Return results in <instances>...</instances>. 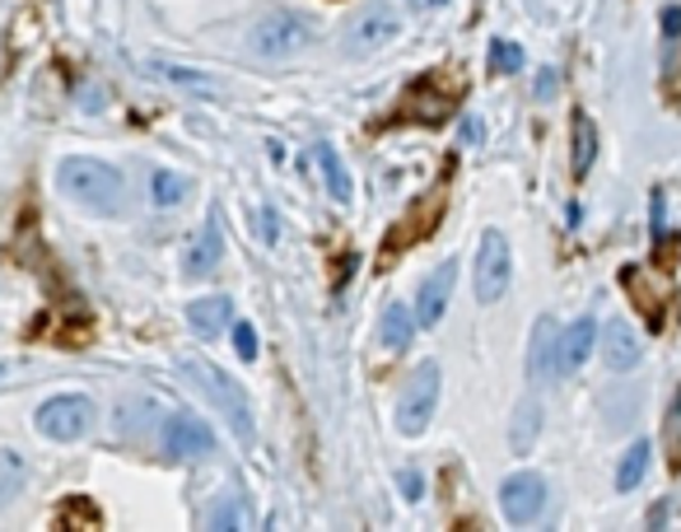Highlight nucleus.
<instances>
[{
	"mask_svg": "<svg viewBox=\"0 0 681 532\" xmlns=\"http://www.w3.org/2000/svg\"><path fill=\"white\" fill-rule=\"evenodd\" d=\"M57 192L90 215H117L121 201H127L121 174L113 164L94 159V154H71V159L57 164Z\"/></svg>",
	"mask_w": 681,
	"mask_h": 532,
	"instance_id": "obj_1",
	"label": "nucleus"
},
{
	"mask_svg": "<svg viewBox=\"0 0 681 532\" xmlns=\"http://www.w3.org/2000/svg\"><path fill=\"white\" fill-rule=\"evenodd\" d=\"M308 43H313V20L304 10H294V5H271L253 24V33H248L253 57H267V61L294 57V51H304Z\"/></svg>",
	"mask_w": 681,
	"mask_h": 532,
	"instance_id": "obj_2",
	"label": "nucleus"
},
{
	"mask_svg": "<svg viewBox=\"0 0 681 532\" xmlns=\"http://www.w3.org/2000/svg\"><path fill=\"white\" fill-rule=\"evenodd\" d=\"M187 379H197V383H201V392L220 406V416L234 425V435H238L243 444H248V439L257 435L253 398L243 392V383H238V379H230V374L215 369V365H206V359H191V365H187Z\"/></svg>",
	"mask_w": 681,
	"mask_h": 532,
	"instance_id": "obj_3",
	"label": "nucleus"
},
{
	"mask_svg": "<svg viewBox=\"0 0 681 532\" xmlns=\"http://www.w3.org/2000/svg\"><path fill=\"white\" fill-rule=\"evenodd\" d=\"M439 392H444V374L434 359H425L421 369L407 379V388H401V398H397V430L415 439L430 425L434 416V406H439Z\"/></svg>",
	"mask_w": 681,
	"mask_h": 532,
	"instance_id": "obj_4",
	"label": "nucleus"
},
{
	"mask_svg": "<svg viewBox=\"0 0 681 532\" xmlns=\"http://www.w3.org/2000/svg\"><path fill=\"white\" fill-rule=\"evenodd\" d=\"M33 425H38V435L57 439V444H75L80 435H90L94 402L80 398V392H57V398H47L38 411H33Z\"/></svg>",
	"mask_w": 681,
	"mask_h": 532,
	"instance_id": "obj_5",
	"label": "nucleus"
},
{
	"mask_svg": "<svg viewBox=\"0 0 681 532\" xmlns=\"http://www.w3.org/2000/svg\"><path fill=\"white\" fill-rule=\"evenodd\" d=\"M453 103H458V90L444 80V71H430V75L415 80L407 94H401V103H397L392 117H388V127L392 122H407V117H421V122L439 127V122H448Z\"/></svg>",
	"mask_w": 681,
	"mask_h": 532,
	"instance_id": "obj_6",
	"label": "nucleus"
},
{
	"mask_svg": "<svg viewBox=\"0 0 681 532\" xmlns=\"http://www.w3.org/2000/svg\"><path fill=\"white\" fill-rule=\"evenodd\" d=\"M471 281H477V299L481 304H495L509 295V281H514V252H509V238L500 229H485L481 244H477V271H471Z\"/></svg>",
	"mask_w": 681,
	"mask_h": 532,
	"instance_id": "obj_7",
	"label": "nucleus"
},
{
	"mask_svg": "<svg viewBox=\"0 0 681 532\" xmlns=\"http://www.w3.org/2000/svg\"><path fill=\"white\" fill-rule=\"evenodd\" d=\"M164 453L173 462H197L215 453V430L191 411H168L164 416Z\"/></svg>",
	"mask_w": 681,
	"mask_h": 532,
	"instance_id": "obj_8",
	"label": "nucleus"
},
{
	"mask_svg": "<svg viewBox=\"0 0 681 532\" xmlns=\"http://www.w3.org/2000/svg\"><path fill=\"white\" fill-rule=\"evenodd\" d=\"M397 33H401L397 10L383 5V0H374V5H364L351 20V28H345V51H351V57H369V51L388 47Z\"/></svg>",
	"mask_w": 681,
	"mask_h": 532,
	"instance_id": "obj_9",
	"label": "nucleus"
},
{
	"mask_svg": "<svg viewBox=\"0 0 681 532\" xmlns=\"http://www.w3.org/2000/svg\"><path fill=\"white\" fill-rule=\"evenodd\" d=\"M500 509H504V519H509L514 528L537 523L541 509H547V482H541L537 472H514V476H504V486H500Z\"/></svg>",
	"mask_w": 681,
	"mask_h": 532,
	"instance_id": "obj_10",
	"label": "nucleus"
},
{
	"mask_svg": "<svg viewBox=\"0 0 681 532\" xmlns=\"http://www.w3.org/2000/svg\"><path fill=\"white\" fill-rule=\"evenodd\" d=\"M220 262H224V234H220V211H211L206 225L197 229V238H191L187 252H183V271L191 281H206V276H215Z\"/></svg>",
	"mask_w": 681,
	"mask_h": 532,
	"instance_id": "obj_11",
	"label": "nucleus"
},
{
	"mask_svg": "<svg viewBox=\"0 0 681 532\" xmlns=\"http://www.w3.org/2000/svg\"><path fill=\"white\" fill-rule=\"evenodd\" d=\"M453 285H458V262H439L425 276V285L415 289V328H434L444 318V308L453 299Z\"/></svg>",
	"mask_w": 681,
	"mask_h": 532,
	"instance_id": "obj_12",
	"label": "nucleus"
},
{
	"mask_svg": "<svg viewBox=\"0 0 681 532\" xmlns=\"http://www.w3.org/2000/svg\"><path fill=\"white\" fill-rule=\"evenodd\" d=\"M621 285L635 295V308L644 314V322H649V332H658L662 318H668V285H658V276L649 267H625Z\"/></svg>",
	"mask_w": 681,
	"mask_h": 532,
	"instance_id": "obj_13",
	"label": "nucleus"
},
{
	"mask_svg": "<svg viewBox=\"0 0 681 532\" xmlns=\"http://www.w3.org/2000/svg\"><path fill=\"white\" fill-rule=\"evenodd\" d=\"M555 346H561V328H555V318H547L541 314L537 318V328H532V336H528V383H551L555 379Z\"/></svg>",
	"mask_w": 681,
	"mask_h": 532,
	"instance_id": "obj_14",
	"label": "nucleus"
},
{
	"mask_svg": "<svg viewBox=\"0 0 681 532\" xmlns=\"http://www.w3.org/2000/svg\"><path fill=\"white\" fill-rule=\"evenodd\" d=\"M592 346H598V318H574L561 332V346H555V374H579Z\"/></svg>",
	"mask_w": 681,
	"mask_h": 532,
	"instance_id": "obj_15",
	"label": "nucleus"
},
{
	"mask_svg": "<svg viewBox=\"0 0 681 532\" xmlns=\"http://www.w3.org/2000/svg\"><path fill=\"white\" fill-rule=\"evenodd\" d=\"M598 336H602V365H607L611 374H631V369L639 365V336H635L631 322L611 318Z\"/></svg>",
	"mask_w": 681,
	"mask_h": 532,
	"instance_id": "obj_16",
	"label": "nucleus"
},
{
	"mask_svg": "<svg viewBox=\"0 0 681 532\" xmlns=\"http://www.w3.org/2000/svg\"><path fill=\"white\" fill-rule=\"evenodd\" d=\"M187 322H191V332H197L201 341H220L224 328L234 322V299H230V295L191 299V304H187Z\"/></svg>",
	"mask_w": 681,
	"mask_h": 532,
	"instance_id": "obj_17",
	"label": "nucleus"
},
{
	"mask_svg": "<svg viewBox=\"0 0 681 532\" xmlns=\"http://www.w3.org/2000/svg\"><path fill=\"white\" fill-rule=\"evenodd\" d=\"M444 215V201L439 197H430L421 211H411L407 220H401V229H392V238H388V257H397L401 248H411V244H421V238H430L434 234V220Z\"/></svg>",
	"mask_w": 681,
	"mask_h": 532,
	"instance_id": "obj_18",
	"label": "nucleus"
},
{
	"mask_svg": "<svg viewBox=\"0 0 681 532\" xmlns=\"http://www.w3.org/2000/svg\"><path fill=\"white\" fill-rule=\"evenodd\" d=\"M570 131H574V150H570V164H574V178H588L592 159H598V127H592L588 113H574L570 117Z\"/></svg>",
	"mask_w": 681,
	"mask_h": 532,
	"instance_id": "obj_19",
	"label": "nucleus"
},
{
	"mask_svg": "<svg viewBox=\"0 0 681 532\" xmlns=\"http://www.w3.org/2000/svg\"><path fill=\"white\" fill-rule=\"evenodd\" d=\"M378 336H383V346L388 351H407L411 336H415V308L388 304L383 308V318H378Z\"/></svg>",
	"mask_w": 681,
	"mask_h": 532,
	"instance_id": "obj_20",
	"label": "nucleus"
},
{
	"mask_svg": "<svg viewBox=\"0 0 681 532\" xmlns=\"http://www.w3.org/2000/svg\"><path fill=\"white\" fill-rule=\"evenodd\" d=\"M649 462H654V444H649V439H635L631 449H625L621 468H617V490H621V495H631V490L644 482V472H649Z\"/></svg>",
	"mask_w": 681,
	"mask_h": 532,
	"instance_id": "obj_21",
	"label": "nucleus"
},
{
	"mask_svg": "<svg viewBox=\"0 0 681 532\" xmlns=\"http://www.w3.org/2000/svg\"><path fill=\"white\" fill-rule=\"evenodd\" d=\"M187 192H191V178L178 174V168H154L150 174V201L154 205H178V201H187Z\"/></svg>",
	"mask_w": 681,
	"mask_h": 532,
	"instance_id": "obj_22",
	"label": "nucleus"
},
{
	"mask_svg": "<svg viewBox=\"0 0 681 532\" xmlns=\"http://www.w3.org/2000/svg\"><path fill=\"white\" fill-rule=\"evenodd\" d=\"M537 430H541V406L537 402H523L514 411V425H509V453H528L537 444Z\"/></svg>",
	"mask_w": 681,
	"mask_h": 532,
	"instance_id": "obj_23",
	"label": "nucleus"
},
{
	"mask_svg": "<svg viewBox=\"0 0 681 532\" xmlns=\"http://www.w3.org/2000/svg\"><path fill=\"white\" fill-rule=\"evenodd\" d=\"M318 168H322V178H327V192L331 201H351V174H345V164L337 159V150L331 145H318Z\"/></svg>",
	"mask_w": 681,
	"mask_h": 532,
	"instance_id": "obj_24",
	"label": "nucleus"
},
{
	"mask_svg": "<svg viewBox=\"0 0 681 532\" xmlns=\"http://www.w3.org/2000/svg\"><path fill=\"white\" fill-rule=\"evenodd\" d=\"M485 61H491V75H518L523 66H528V51L509 38H491V51H485Z\"/></svg>",
	"mask_w": 681,
	"mask_h": 532,
	"instance_id": "obj_25",
	"label": "nucleus"
},
{
	"mask_svg": "<svg viewBox=\"0 0 681 532\" xmlns=\"http://www.w3.org/2000/svg\"><path fill=\"white\" fill-rule=\"evenodd\" d=\"M20 490H24V462L14 453H0V509L20 500Z\"/></svg>",
	"mask_w": 681,
	"mask_h": 532,
	"instance_id": "obj_26",
	"label": "nucleus"
},
{
	"mask_svg": "<svg viewBox=\"0 0 681 532\" xmlns=\"http://www.w3.org/2000/svg\"><path fill=\"white\" fill-rule=\"evenodd\" d=\"M154 75L178 84V90H197V94H211V80H206L201 71H183V66H154Z\"/></svg>",
	"mask_w": 681,
	"mask_h": 532,
	"instance_id": "obj_27",
	"label": "nucleus"
},
{
	"mask_svg": "<svg viewBox=\"0 0 681 532\" xmlns=\"http://www.w3.org/2000/svg\"><path fill=\"white\" fill-rule=\"evenodd\" d=\"M234 351H238V359H257V332H253V322H234Z\"/></svg>",
	"mask_w": 681,
	"mask_h": 532,
	"instance_id": "obj_28",
	"label": "nucleus"
},
{
	"mask_svg": "<svg viewBox=\"0 0 681 532\" xmlns=\"http://www.w3.org/2000/svg\"><path fill=\"white\" fill-rule=\"evenodd\" d=\"M397 482H401V500H421V495H425V476L421 472H401Z\"/></svg>",
	"mask_w": 681,
	"mask_h": 532,
	"instance_id": "obj_29",
	"label": "nucleus"
},
{
	"mask_svg": "<svg viewBox=\"0 0 681 532\" xmlns=\"http://www.w3.org/2000/svg\"><path fill=\"white\" fill-rule=\"evenodd\" d=\"M662 38H668V43L681 38V5H668V10H662Z\"/></svg>",
	"mask_w": 681,
	"mask_h": 532,
	"instance_id": "obj_30",
	"label": "nucleus"
},
{
	"mask_svg": "<svg viewBox=\"0 0 681 532\" xmlns=\"http://www.w3.org/2000/svg\"><path fill=\"white\" fill-rule=\"evenodd\" d=\"M206 528H243V523H238V509H224V505H220V509L211 513V523H206Z\"/></svg>",
	"mask_w": 681,
	"mask_h": 532,
	"instance_id": "obj_31",
	"label": "nucleus"
},
{
	"mask_svg": "<svg viewBox=\"0 0 681 532\" xmlns=\"http://www.w3.org/2000/svg\"><path fill=\"white\" fill-rule=\"evenodd\" d=\"M430 5H448V0H430Z\"/></svg>",
	"mask_w": 681,
	"mask_h": 532,
	"instance_id": "obj_32",
	"label": "nucleus"
},
{
	"mask_svg": "<svg viewBox=\"0 0 681 532\" xmlns=\"http://www.w3.org/2000/svg\"><path fill=\"white\" fill-rule=\"evenodd\" d=\"M0 374H5V365H0Z\"/></svg>",
	"mask_w": 681,
	"mask_h": 532,
	"instance_id": "obj_33",
	"label": "nucleus"
}]
</instances>
